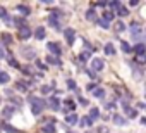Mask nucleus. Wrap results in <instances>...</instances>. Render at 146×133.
<instances>
[{
  "label": "nucleus",
  "mask_w": 146,
  "mask_h": 133,
  "mask_svg": "<svg viewBox=\"0 0 146 133\" xmlns=\"http://www.w3.org/2000/svg\"><path fill=\"white\" fill-rule=\"evenodd\" d=\"M93 95L98 97V99H102V97L105 95V90H103V88H95V90H93Z\"/></svg>",
  "instance_id": "22"
},
{
  "label": "nucleus",
  "mask_w": 146,
  "mask_h": 133,
  "mask_svg": "<svg viewBox=\"0 0 146 133\" xmlns=\"http://www.w3.org/2000/svg\"><path fill=\"white\" fill-rule=\"evenodd\" d=\"M124 109H125V112H127L129 118H136V116H137V111H136V109H131V107H127V105H124Z\"/></svg>",
  "instance_id": "17"
},
{
  "label": "nucleus",
  "mask_w": 146,
  "mask_h": 133,
  "mask_svg": "<svg viewBox=\"0 0 146 133\" xmlns=\"http://www.w3.org/2000/svg\"><path fill=\"white\" fill-rule=\"evenodd\" d=\"M21 71L26 73V75H33V68H31V66H24V68H21Z\"/></svg>",
  "instance_id": "30"
},
{
  "label": "nucleus",
  "mask_w": 146,
  "mask_h": 133,
  "mask_svg": "<svg viewBox=\"0 0 146 133\" xmlns=\"http://www.w3.org/2000/svg\"><path fill=\"white\" fill-rule=\"evenodd\" d=\"M50 24H52L53 28H58V21H57L55 17H50Z\"/></svg>",
  "instance_id": "33"
},
{
  "label": "nucleus",
  "mask_w": 146,
  "mask_h": 133,
  "mask_svg": "<svg viewBox=\"0 0 146 133\" xmlns=\"http://www.w3.org/2000/svg\"><path fill=\"white\" fill-rule=\"evenodd\" d=\"M120 45H122V50H124L125 54H129V52H132V48H131V45H129L127 42H122Z\"/></svg>",
  "instance_id": "25"
},
{
  "label": "nucleus",
  "mask_w": 146,
  "mask_h": 133,
  "mask_svg": "<svg viewBox=\"0 0 146 133\" xmlns=\"http://www.w3.org/2000/svg\"><path fill=\"white\" fill-rule=\"evenodd\" d=\"M65 121H67L69 124H76V123L79 121V118H78V114H69V116L65 118Z\"/></svg>",
  "instance_id": "11"
},
{
  "label": "nucleus",
  "mask_w": 146,
  "mask_h": 133,
  "mask_svg": "<svg viewBox=\"0 0 146 133\" xmlns=\"http://www.w3.org/2000/svg\"><path fill=\"white\" fill-rule=\"evenodd\" d=\"M46 48L50 50V54H48V55H53V57H55V55H60V54H62L60 45H58V43H55V42H48V43H46Z\"/></svg>",
  "instance_id": "2"
},
{
  "label": "nucleus",
  "mask_w": 146,
  "mask_h": 133,
  "mask_svg": "<svg viewBox=\"0 0 146 133\" xmlns=\"http://www.w3.org/2000/svg\"><path fill=\"white\" fill-rule=\"evenodd\" d=\"M9 81V75L4 73V71H0V85H5Z\"/></svg>",
  "instance_id": "18"
},
{
  "label": "nucleus",
  "mask_w": 146,
  "mask_h": 133,
  "mask_svg": "<svg viewBox=\"0 0 146 133\" xmlns=\"http://www.w3.org/2000/svg\"><path fill=\"white\" fill-rule=\"evenodd\" d=\"M0 126H2V123H0Z\"/></svg>",
  "instance_id": "45"
},
{
  "label": "nucleus",
  "mask_w": 146,
  "mask_h": 133,
  "mask_svg": "<svg viewBox=\"0 0 146 133\" xmlns=\"http://www.w3.org/2000/svg\"><path fill=\"white\" fill-rule=\"evenodd\" d=\"M91 68H93L95 71H102V69L105 68V64H103L102 59H93V60H91Z\"/></svg>",
  "instance_id": "5"
},
{
  "label": "nucleus",
  "mask_w": 146,
  "mask_h": 133,
  "mask_svg": "<svg viewBox=\"0 0 146 133\" xmlns=\"http://www.w3.org/2000/svg\"><path fill=\"white\" fill-rule=\"evenodd\" d=\"M5 16H7V11L4 7H0V17H5Z\"/></svg>",
  "instance_id": "40"
},
{
  "label": "nucleus",
  "mask_w": 146,
  "mask_h": 133,
  "mask_svg": "<svg viewBox=\"0 0 146 133\" xmlns=\"http://www.w3.org/2000/svg\"><path fill=\"white\" fill-rule=\"evenodd\" d=\"M17 9H19V11H21L24 16H28V14H29V7H28V5H19Z\"/></svg>",
  "instance_id": "29"
},
{
  "label": "nucleus",
  "mask_w": 146,
  "mask_h": 133,
  "mask_svg": "<svg viewBox=\"0 0 146 133\" xmlns=\"http://www.w3.org/2000/svg\"><path fill=\"white\" fill-rule=\"evenodd\" d=\"M113 123H115L117 126H125V124H127V119L122 118V116H119V114H115V116H113Z\"/></svg>",
  "instance_id": "8"
},
{
  "label": "nucleus",
  "mask_w": 146,
  "mask_h": 133,
  "mask_svg": "<svg viewBox=\"0 0 146 133\" xmlns=\"http://www.w3.org/2000/svg\"><path fill=\"white\" fill-rule=\"evenodd\" d=\"M29 100L33 102V107H31L33 114H40V112L46 107V102H45L43 99H35V97H29Z\"/></svg>",
  "instance_id": "1"
},
{
  "label": "nucleus",
  "mask_w": 146,
  "mask_h": 133,
  "mask_svg": "<svg viewBox=\"0 0 146 133\" xmlns=\"http://www.w3.org/2000/svg\"><path fill=\"white\" fill-rule=\"evenodd\" d=\"M2 42H4L5 45H7V43H11V42H12L11 35H9V33H4V35H2Z\"/></svg>",
  "instance_id": "27"
},
{
  "label": "nucleus",
  "mask_w": 146,
  "mask_h": 133,
  "mask_svg": "<svg viewBox=\"0 0 146 133\" xmlns=\"http://www.w3.org/2000/svg\"><path fill=\"white\" fill-rule=\"evenodd\" d=\"M124 28H125V26H124V24H122V23H119V24H117V26H115V30H117V31H119V33H120V31H124Z\"/></svg>",
  "instance_id": "38"
},
{
  "label": "nucleus",
  "mask_w": 146,
  "mask_h": 133,
  "mask_svg": "<svg viewBox=\"0 0 146 133\" xmlns=\"http://www.w3.org/2000/svg\"><path fill=\"white\" fill-rule=\"evenodd\" d=\"M50 92H52V88H50L48 85H43V87H41V93H45V95H46V93H50Z\"/></svg>",
  "instance_id": "32"
},
{
  "label": "nucleus",
  "mask_w": 146,
  "mask_h": 133,
  "mask_svg": "<svg viewBox=\"0 0 146 133\" xmlns=\"http://www.w3.org/2000/svg\"><path fill=\"white\" fill-rule=\"evenodd\" d=\"M95 88H96L95 83H90V85H88V90H95Z\"/></svg>",
  "instance_id": "43"
},
{
  "label": "nucleus",
  "mask_w": 146,
  "mask_h": 133,
  "mask_svg": "<svg viewBox=\"0 0 146 133\" xmlns=\"http://www.w3.org/2000/svg\"><path fill=\"white\" fill-rule=\"evenodd\" d=\"M100 26H102V28H105V30H107V28H110V23H105V21H103V19H102V21H100Z\"/></svg>",
  "instance_id": "37"
},
{
  "label": "nucleus",
  "mask_w": 146,
  "mask_h": 133,
  "mask_svg": "<svg viewBox=\"0 0 146 133\" xmlns=\"http://www.w3.org/2000/svg\"><path fill=\"white\" fill-rule=\"evenodd\" d=\"M113 52H115L113 45H112V43H107V45H105V54H107V55H113Z\"/></svg>",
  "instance_id": "20"
},
{
  "label": "nucleus",
  "mask_w": 146,
  "mask_h": 133,
  "mask_svg": "<svg viewBox=\"0 0 146 133\" xmlns=\"http://www.w3.org/2000/svg\"><path fill=\"white\" fill-rule=\"evenodd\" d=\"M64 36H65V40H67V43L69 45H74V36H76V31L72 30V28H67L65 31H64Z\"/></svg>",
  "instance_id": "3"
},
{
  "label": "nucleus",
  "mask_w": 146,
  "mask_h": 133,
  "mask_svg": "<svg viewBox=\"0 0 146 133\" xmlns=\"http://www.w3.org/2000/svg\"><path fill=\"white\" fill-rule=\"evenodd\" d=\"M29 36H31V30H29L28 26L19 28V38H21V40H28Z\"/></svg>",
  "instance_id": "4"
},
{
  "label": "nucleus",
  "mask_w": 146,
  "mask_h": 133,
  "mask_svg": "<svg viewBox=\"0 0 146 133\" xmlns=\"http://www.w3.org/2000/svg\"><path fill=\"white\" fill-rule=\"evenodd\" d=\"M65 105H67L69 109H74V107H76V104L72 102V100H65Z\"/></svg>",
  "instance_id": "34"
},
{
  "label": "nucleus",
  "mask_w": 146,
  "mask_h": 133,
  "mask_svg": "<svg viewBox=\"0 0 146 133\" xmlns=\"http://www.w3.org/2000/svg\"><path fill=\"white\" fill-rule=\"evenodd\" d=\"M46 62H48V64H53V66H60V64H62L60 59H58V57H53V55H48V57H46Z\"/></svg>",
  "instance_id": "13"
},
{
  "label": "nucleus",
  "mask_w": 146,
  "mask_h": 133,
  "mask_svg": "<svg viewBox=\"0 0 146 133\" xmlns=\"http://www.w3.org/2000/svg\"><path fill=\"white\" fill-rule=\"evenodd\" d=\"M4 21H5V24H12V17H11L9 14H7V16L4 17Z\"/></svg>",
  "instance_id": "36"
},
{
  "label": "nucleus",
  "mask_w": 146,
  "mask_h": 133,
  "mask_svg": "<svg viewBox=\"0 0 146 133\" xmlns=\"http://www.w3.org/2000/svg\"><path fill=\"white\" fill-rule=\"evenodd\" d=\"M79 100H81V104H83V105H88V100H86V99H79Z\"/></svg>",
  "instance_id": "44"
},
{
  "label": "nucleus",
  "mask_w": 146,
  "mask_h": 133,
  "mask_svg": "<svg viewBox=\"0 0 146 133\" xmlns=\"http://www.w3.org/2000/svg\"><path fill=\"white\" fill-rule=\"evenodd\" d=\"M35 36H36L38 40H43V38H45V28H43V26H38V28L35 30Z\"/></svg>",
  "instance_id": "9"
},
{
  "label": "nucleus",
  "mask_w": 146,
  "mask_h": 133,
  "mask_svg": "<svg viewBox=\"0 0 146 133\" xmlns=\"http://www.w3.org/2000/svg\"><path fill=\"white\" fill-rule=\"evenodd\" d=\"M67 87H69V88H76V83L72 81V80H69V81H67Z\"/></svg>",
  "instance_id": "41"
},
{
  "label": "nucleus",
  "mask_w": 146,
  "mask_h": 133,
  "mask_svg": "<svg viewBox=\"0 0 146 133\" xmlns=\"http://www.w3.org/2000/svg\"><path fill=\"white\" fill-rule=\"evenodd\" d=\"M98 7H107V2H96Z\"/></svg>",
  "instance_id": "42"
},
{
  "label": "nucleus",
  "mask_w": 146,
  "mask_h": 133,
  "mask_svg": "<svg viewBox=\"0 0 146 133\" xmlns=\"http://www.w3.org/2000/svg\"><path fill=\"white\" fill-rule=\"evenodd\" d=\"M144 50H146L144 43H137V45H136V47L132 48V52H134V54H137L139 57H143V55H144Z\"/></svg>",
  "instance_id": "6"
},
{
  "label": "nucleus",
  "mask_w": 146,
  "mask_h": 133,
  "mask_svg": "<svg viewBox=\"0 0 146 133\" xmlns=\"http://www.w3.org/2000/svg\"><path fill=\"white\" fill-rule=\"evenodd\" d=\"M91 52H93V50H84V52H81V55H79V59H81L83 62H86V60H88V59L91 57Z\"/></svg>",
  "instance_id": "14"
},
{
  "label": "nucleus",
  "mask_w": 146,
  "mask_h": 133,
  "mask_svg": "<svg viewBox=\"0 0 146 133\" xmlns=\"http://www.w3.org/2000/svg\"><path fill=\"white\" fill-rule=\"evenodd\" d=\"M9 64H11V66H14V68H17V66H19V64H17V60H16V59H12V57L9 59Z\"/></svg>",
  "instance_id": "35"
},
{
  "label": "nucleus",
  "mask_w": 146,
  "mask_h": 133,
  "mask_svg": "<svg viewBox=\"0 0 146 133\" xmlns=\"http://www.w3.org/2000/svg\"><path fill=\"white\" fill-rule=\"evenodd\" d=\"M86 19H88V21H96V12H95L93 9H90V11L86 12Z\"/></svg>",
  "instance_id": "15"
},
{
  "label": "nucleus",
  "mask_w": 146,
  "mask_h": 133,
  "mask_svg": "<svg viewBox=\"0 0 146 133\" xmlns=\"http://www.w3.org/2000/svg\"><path fill=\"white\" fill-rule=\"evenodd\" d=\"M12 114H14V107H5V109H4V116H5V118H9V116H12Z\"/></svg>",
  "instance_id": "28"
},
{
  "label": "nucleus",
  "mask_w": 146,
  "mask_h": 133,
  "mask_svg": "<svg viewBox=\"0 0 146 133\" xmlns=\"http://www.w3.org/2000/svg\"><path fill=\"white\" fill-rule=\"evenodd\" d=\"M33 48H23V54H24V57H28V59H31V57H35V52H31Z\"/></svg>",
  "instance_id": "24"
},
{
  "label": "nucleus",
  "mask_w": 146,
  "mask_h": 133,
  "mask_svg": "<svg viewBox=\"0 0 146 133\" xmlns=\"http://www.w3.org/2000/svg\"><path fill=\"white\" fill-rule=\"evenodd\" d=\"M41 131H43V133H55V126H53V124H46V126H43Z\"/></svg>",
  "instance_id": "23"
},
{
  "label": "nucleus",
  "mask_w": 146,
  "mask_h": 133,
  "mask_svg": "<svg viewBox=\"0 0 146 133\" xmlns=\"http://www.w3.org/2000/svg\"><path fill=\"white\" fill-rule=\"evenodd\" d=\"M98 114H100V111H98V107H91V111H90V119H96L98 118Z\"/></svg>",
  "instance_id": "16"
},
{
  "label": "nucleus",
  "mask_w": 146,
  "mask_h": 133,
  "mask_svg": "<svg viewBox=\"0 0 146 133\" xmlns=\"http://www.w3.org/2000/svg\"><path fill=\"white\" fill-rule=\"evenodd\" d=\"M12 24H16L17 28H23V26H26V21L23 17H12Z\"/></svg>",
  "instance_id": "12"
},
{
  "label": "nucleus",
  "mask_w": 146,
  "mask_h": 133,
  "mask_svg": "<svg viewBox=\"0 0 146 133\" xmlns=\"http://www.w3.org/2000/svg\"><path fill=\"white\" fill-rule=\"evenodd\" d=\"M48 105H50L53 111H58V109H60V102H58V99H57V97H50Z\"/></svg>",
  "instance_id": "7"
},
{
  "label": "nucleus",
  "mask_w": 146,
  "mask_h": 133,
  "mask_svg": "<svg viewBox=\"0 0 146 133\" xmlns=\"http://www.w3.org/2000/svg\"><path fill=\"white\" fill-rule=\"evenodd\" d=\"M2 128H4L7 133H21L17 128H14V126H12V124H9V123H4V124H2Z\"/></svg>",
  "instance_id": "10"
},
{
  "label": "nucleus",
  "mask_w": 146,
  "mask_h": 133,
  "mask_svg": "<svg viewBox=\"0 0 146 133\" xmlns=\"http://www.w3.org/2000/svg\"><path fill=\"white\" fill-rule=\"evenodd\" d=\"M79 124H81V126H91V124H93V119H90V118L86 116V118H83V119L79 121Z\"/></svg>",
  "instance_id": "21"
},
{
  "label": "nucleus",
  "mask_w": 146,
  "mask_h": 133,
  "mask_svg": "<svg viewBox=\"0 0 146 133\" xmlns=\"http://www.w3.org/2000/svg\"><path fill=\"white\" fill-rule=\"evenodd\" d=\"M113 19V12H110V11H105V14H103V21L105 23H110Z\"/></svg>",
  "instance_id": "19"
},
{
  "label": "nucleus",
  "mask_w": 146,
  "mask_h": 133,
  "mask_svg": "<svg viewBox=\"0 0 146 133\" xmlns=\"http://www.w3.org/2000/svg\"><path fill=\"white\" fill-rule=\"evenodd\" d=\"M36 66H38L41 71H45V69H46V64H43V62H36Z\"/></svg>",
  "instance_id": "39"
},
{
  "label": "nucleus",
  "mask_w": 146,
  "mask_h": 133,
  "mask_svg": "<svg viewBox=\"0 0 146 133\" xmlns=\"http://www.w3.org/2000/svg\"><path fill=\"white\" fill-rule=\"evenodd\" d=\"M16 87H17L19 90H23V92H26V88H28V85H26V83H23V81H19Z\"/></svg>",
  "instance_id": "31"
},
{
  "label": "nucleus",
  "mask_w": 146,
  "mask_h": 133,
  "mask_svg": "<svg viewBox=\"0 0 146 133\" xmlns=\"http://www.w3.org/2000/svg\"><path fill=\"white\" fill-rule=\"evenodd\" d=\"M117 12H119V16H127V14H129V11H127L124 5H120V7L117 9Z\"/></svg>",
  "instance_id": "26"
}]
</instances>
